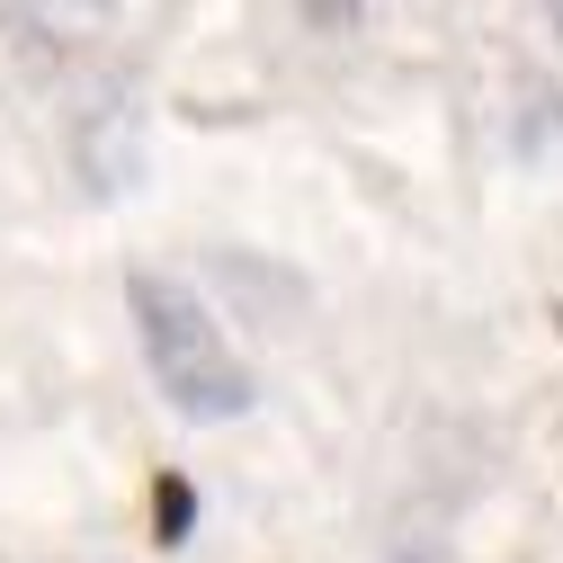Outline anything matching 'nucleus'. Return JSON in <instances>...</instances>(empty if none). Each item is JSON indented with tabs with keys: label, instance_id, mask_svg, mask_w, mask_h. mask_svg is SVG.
I'll return each instance as SVG.
<instances>
[{
	"label": "nucleus",
	"instance_id": "1",
	"mask_svg": "<svg viewBox=\"0 0 563 563\" xmlns=\"http://www.w3.org/2000/svg\"><path fill=\"white\" fill-rule=\"evenodd\" d=\"M125 313H134V349H144V376L153 394L197 420V430H224V420H251L260 411V376L242 367V349L224 340L216 305L170 287L162 268H134L125 277Z\"/></svg>",
	"mask_w": 563,
	"mask_h": 563
},
{
	"label": "nucleus",
	"instance_id": "2",
	"mask_svg": "<svg viewBox=\"0 0 563 563\" xmlns=\"http://www.w3.org/2000/svg\"><path fill=\"white\" fill-rule=\"evenodd\" d=\"M117 36V0H0V45L27 73H73Z\"/></svg>",
	"mask_w": 563,
	"mask_h": 563
},
{
	"label": "nucleus",
	"instance_id": "3",
	"mask_svg": "<svg viewBox=\"0 0 563 563\" xmlns=\"http://www.w3.org/2000/svg\"><path fill=\"white\" fill-rule=\"evenodd\" d=\"M296 19H305L313 36H358V27L376 19V0H296Z\"/></svg>",
	"mask_w": 563,
	"mask_h": 563
},
{
	"label": "nucleus",
	"instance_id": "4",
	"mask_svg": "<svg viewBox=\"0 0 563 563\" xmlns=\"http://www.w3.org/2000/svg\"><path fill=\"white\" fill-rule=\"evenodd\" d=\"M545 19H554V36H563V0H545Z\"/></svg>",
	"mask_w": 563,
	"mask_h": 563
}]
</instances>
